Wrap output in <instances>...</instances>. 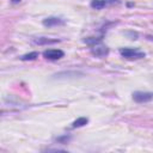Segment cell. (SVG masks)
Listing matches in <instances>:
<instances>
[{
	"instance_id": "ba28073f",
	"label": "cell",
	"mask_w": 153,
	"mask_h": 153,
	"mask_svg": "<svg viewBox=\"0 0 153 153\" xmlns=\"http://www.w3.org/2000/svg\"><path fill=\"white\" fill-rule=\"evenodd\" d=\"M87 123H88V118L87 117H79L72 123V128H80V127L86 126Z\"/></svg>"
},
{
	"instance_id": "6da1fadb",
	"label": "cell",
	"mask_w": 153,
	"mask_h": 153,
	"mask_svg": "<svg viewBox=\"0 0 153 153\" xmlns=\"http://www.w3.org/2000/svg\"><path fill=\"white\" fill-rule=\"evenodd\" d=\"M120 54L122 57H124L127 60H139V59H143L146 56V54L143 51H140V50L133 49V48H121Z\"/></svg>"
},
{
	"instance_id": "52a82bcc",
	"label": "cell",
	"mask_w": 153,
	"mask_h": 153,
	"mask_svg": "<svg viewBox=\"0 0 153 153\" xmlns=\"http://www.w3.org/2000/svg\"><path fill=\"white\" fill-rule=\"evenodd\" d=\"M31 42L33 44H37V45H48V44H55V43L60 42V39L49 38V37H35L31 39Z\"/></svg>"
},
{
	"instance_id": "5b68a950",
	"label": "cell",
	"mask_w": 153,
	"mask_h": 153,
	"mask_svg": "<svg viewBox=\"0 0 153 153\" xmlns=\"http://www.w3.org/2000/svg\"><path fill=\"white\" fill-rule=\"evenodd\" d=\"M65 53L61 49H48L43 51V56L47 60H59L61 57H63Z\"/></svg>"
},
{
	"instance_id": "3957f363",
	"label": "cell",
	"mask_w": 153,
	"mask_h": 153,
	"mask_svg": "<svg viewBox=\"0 0 153 153\" xmlns=\"http://www.w3.org/2000/svg\"><path fill=\"white\" fill-rule=\"evenodd\" d=\"M133 99L136 103H147L153 99V93L152 92H142V91H136L133 93Z\"/></svg>"
},
{
	"instance_id": "277c9868",
	"label": "cell",
	"mask_w": 153,
	"mask_h": 153,
	"mask_svg": "<svg viewBox=\"0 0 153 153\" xmlns=\"http://www.w3.org/2000/svg\"><path fill=\"white\" fill-rule=\"evenodd\" d=\"M115 4H120V0H91L90 6L93 10H102L109 5H115Z\"/></svg>"
},
{
	"instance_id": "9c48e42d",
	"label": "cell",
	"mask_w": 153,
	"mask_h": 153,
	"mask_svg": "<svg viewBox=\"0 0 153 153\" xmlns=\"http://www.w3.org/2000/svg\"><path fill=\"white\" fill-rule=\"evenodd\" d=\"M102 39H103V38H102V36H100V37H86V38H84V39H82V42L92 47V45H94V44L100 43V42H102Z\"/></svg>"
},
{
	"instance_id": "30bf717a",
	"label": "cell",
	"mask_w": 153,
	"mask_h": 153,
	"mask_svg": "<svg viewBox=\"0 0 153 153\" xmlns=\"http://www.w3.org/2000/svg\"><path fill=\"white\" fill-rule=\"evenodd\" d=\"M38 57V53L37 51H31L29 54H25V55H22L19 59L22 61H32V60H36Z\"/></svg>"
},
{
	"instance_id": "8fae6325",
	"label": "cell",
	"mask_w": 153,
	"mask_h": 153,
	"mask_svg": "<svg viewBox=\"0 0 153 153\" xmlns=\"http://www.w3.org/2000/svg\"><path fill=\"white\" fill-rule=\"evenodd\" d=\"M69 140H71V136H69V135L60 136V137H57V139H56V141H57V142H61V143H67Z\"/></svg>"
},
{
	"instance_id": "7c38bea8",
	"label": "cell",
	"mask_w": 153,
	"mask_h": 153,
	"mask_svg": "<svg viewBox=\"0 0 153 153\" xmlns=\"http://www.w3.org/2000/svg\"><path fill=\"white\" fill-rule=\"evenodd\" d=\"M11 1H12V2H13V4H17V2H19V1H20V0H11Z\"/></svg>"
},
{
	"instance_id": "7a4b0ae2",
	"label": "cell",
	"mask_w": 153,
	"mask_h": 153,
	"mask_svg": "<svg viewBox=\"0 0 153 153\" xmlns=\"http://www.w3.org/2000/svg\"><path fill=\"white\" fill-rule=\"evenodd\" d=\"M90 51H91V54H92L93 56H96V57H104V56H106V55L109 54V48H108L106 45H104V44L98 43V44L92 45Z\"/></svg>"
},
{
	"instance_id": "8992f818",
	"label": "cell",
	"mask_w": 153,
	"mask_h": 153,
	"mask_svg": "<svg viewBox=\"0 0 153 153\" xmlns=\"http://www.w3.org/2000/svg\"><path fill=\"white\" fill-rule=\"evenodd\" d=\"M42 24L44 26L51 27V26H57V25H65L66 24V20L62 19V18H59V17H48V18L43 19Z\"/></svg>"
}]
</instances>
